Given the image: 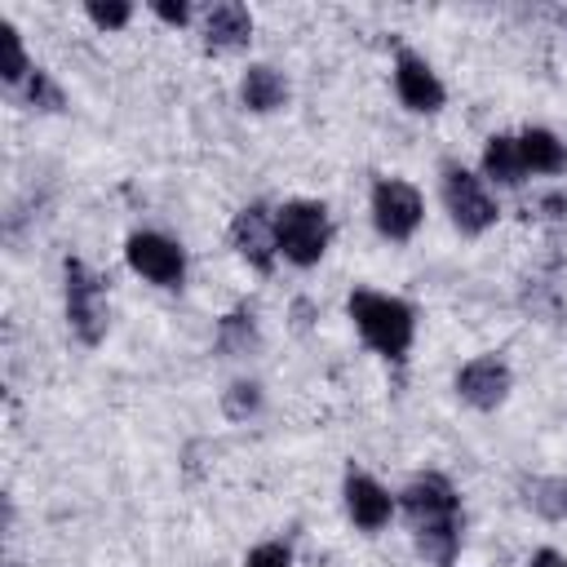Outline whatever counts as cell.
Instances as JSON below:
<instances>
[{
  "label": "cell",
  "mask_w": 567,
  "mask_h": 567,
  "mask_svg": "<svg viewBox=\"0 0 567 567\" xmlns=\"http://www.w3.org/2000/svg\"><path fill=\"white\" fill-rule=\"evenodd\" d=\"M514 377H509V363L501 354H474L470 363H461L456 372V394L461 403H470L474 412H492L505 403Z\"/></svg>",
  "instance_id": "8"
},
{
  "label": "cell",
  "mask_w": 567,
  "mask_h": 567,
  "mask_svg": "<svg viewBox=\"0 0 567 567\" xmlns=\"http://www.w3.org/2000/svg\"><path fill=\"white\" fill-rule=\"evenodd\" d=\"M399 505L412 523L416 554L434 567H452L461 549V496L443 474H416L403 492Z\"/></svg>",
  "instance_id": "1"
},
{
  "label": "cell",
  "mask_w": 567,
  "mask_h": 567,
  "mask_svg": "<svg viewBox=\"0 0 567 567\" xmlns=\"http://www.w3.org/2000/svg\"><path fill=\"white\" fill-rule=\"evenodd\" d=\"M22 93H27V106H35V111H62V106H66L62 89H58V84H53V75H49V71H40V66L27 75Z\"/></svg>",
  "instance_id": "19"
},
{
  "label": "cell",
  "mask_w": 567,
  "mask_h": 567,
  "mask_svg": "<svg viewBox=\"0 0 567 567\" xmlns=\"http://www.w3.org/2000/svg\"><path fill=\"white\" fill-rule=\"evenodd\" d=\"M239 102H244L248 111H257V115L279 111V106L288 102V80H284V71H275V66H266V62H252V66L244 71V80H239Z\"/></svg>",
  "instance_id": "13"
},
{
  "label": "cell",
  "mask_w": 567,
  "mask_h": 567,
  "mask_svg": "<svg viewBox=\"0 0 567 567\" xmlns=\"http://www.w3.org/2000/svg\"><path fill=\"white\" fill-rule=\"evenodd\" d=\"M527 177V164H523V151H518V137L509 133H492L487 146H483V182L487 186H523Z\"/></svg>",
  "instance_id": "14"
},
{
  "label": "cell",
  "mask_w": 567,
  "mask_h": 567,
  "mask_svg": "<svg viewBox=\"0 0 567 567\" xmlns=\"http://www.w3.org/2000/svg\"><path fill=\"white\" fill-rule=\"evenodd\" d=\"M0 35H4V71H0V75H4V84H27V75H31L35 66L27 62V49H22L18 27H13V22H4V31H0Z\"/></svg>",
  "instance_id": "18"
},
{
  "label": "cell",
  "mask_w": 567,
  "mask_h": 567,
  "mask_svg": "<svg viewBox=\"0 0 567 567\" xmlns=\"http://www.w3.org/2000/svg\"><path fill=\"white\" fill-rule=\"evenodd\" d=\"M230 244H235V252H239L248 266L270 270L275 257H279V244H275V213H270L266 204L239 208L235 221H230Z\"/></svg>",
  "instance_id": "10"
},
{
  "label": "cell",
  "mask_w": 567,
  "mask_h": 567,
  "mask_svg": "<svg viewBox=\"0 0 567 567\" xmlns=\"http://www.w3.org/2000/svg\"><path fill=\"white\" fill-rule=\"evenodd\" d=\"M84 13H89V22H93V27L115 31V27H124V22L133 18V4H89Z\"/></svg>",
  "instance_id": "22"
},
{
  "label": "cell",
  "mask_w": 567,
  "mask_h": 567,
  "mask_svg": "<svg viewBox=\"0 0 567 567\" xmlns=\"http://www.w3.org/2000/svg\"><path fill=\"white\" fill-rule=\"evenodd\" d=\"M439 177H443V182H439L443 208H447V217H452V226H456L461 235H483V230L496 226L501 208H496V199H492L483 173H470L465 164H443Z\"/></svg>",
  "instance_id": "5"
},
{
  "label": "cell",
  "mask_w": 567,
  "mask_h": 567,
  "mask_svg": "<svg viewBox=\"0 0 567 567\" xmlns=\"http://www.w3.org/2000/svg\"><path fill=\"white\" fill-rule=\"evenodd\" d=\"M244 567H292V549L284 540H261L244 554Z\"/></svg>",
  "instance_id": "21"
},
{
  "label": "cell",
  "mask_w": 567,
  "mask_h": 567,
  "mask_svg": "<svg viewBox=\"0 0 567 567\" xmlns=\"http://www.w3.org/2000/svg\"><path fill=\"white\" fill-rule=\"evenodd\" d=\"M124 261L155 288H182L186 279V248L159 230H133L124 239Z\"/></svg>",
  "instance_id": "7"
},
{
  "label": "cell",
  "mask_w": 567,
  "mask_h": 567,
  "mask_svg": "<svg viewBox=\"0 0 567 567\" xmlns=\"http://www.w3.org/2000/svg\"><path fill=\"white\" fill-rule=\"evenodd\" d=\"M527 505L540 518H567V478H532L527 483Z\"/></svg>",
  "instance_id": "17"
},
{
  "label": "cell",
  "mask_w": 567,
  "mask_h": 567,
  "mask_svg": "<svg viewBox=\"0 0 567 567\" xmlns=\"http://www.w3.org/2000/svg\"><path fill=\"white\" fill-rule=\"evenodd\" d=\"M275 244H279V257L310 270L319 266V257L328 252L332 244V217L319 199H288L275 208Z\"/></svg>",
  "instance_id": "3"
},
{
  "label": "cell",
  "mask_w": 567,
  "mask_h": 567,
  "mask_svg": "<svg viewBox=\"0 0 567 567\" xmlns=\"http://www.w3.org/2000/svg\"><path fill=\"white\" fill-rule=\"evenodd\" d=\"M518 151H523V164H527V173H545V177H554V173H567V142H563L558 133L540 128V124L518 133Z\"/></svg>",
  "instance_id": "15"
},
{
  "label": "cell",
  "mask_w": 567,
  "mask_h": 567,
  "mask_svg": "<svg viewBox=\"0 0 567 567\" xmlns=\"http://www.w3.org/2000/svg\"><path fill=\"white\" fill-rule=\"evenodd\" d=\"M394 93H399V102H403L408 111H416V115H434V111H443V102H447V89H443L439 71H434L421 53H408V49L394 58Z\"/></svg>",
  "instance_id": "9"
},
{
  "label": "cell",
  "mask_w": 567,
  "mask_h": 567,
  "mask_svg": "<svg viewBox=\"0 0 567 567\" xmlns=\"http://www.w3.org/2000/svg\"><path fill=\"white\" fill-rule=\"evenodd\" d=\"M62 292H66V323H71V332L84 346H97L106 337V328H111L106 279L89 261L66 257V266H62Z\"/></svg>",
  "instance_id": "4"
},
{
  "label": "cell",
  "mask_w": 567,
  "mask_h": 567,
  "mask_svg": "<svg viewBox=\"0 0 567 567\" xmlns=\"http://www.w3.org/2000/svg\"><path fill=\"white\" fill-rule=\"evenodd\" d=\"M221 408L230 421H248L257 408H261V385L257 381H235L226 394H221Z\"/></svg>",
  "instance_id": "20"
},
{
  "label": "cell",
  "mask_w": 567,
  "mask_h": 567,
  "mask_svg": "<svg viewBox=\"0 0 567 567\" xmlns=\"http://www.w3.org/2000/svg\"><path fill=\"white\" fill-rule=\"evenodd\" d=\"M527 567H567V554H558V549H536L532 558H527Z\"/></svg>",
  "instance_id": "24"
},
{
  "label": "cell",
  "mask_w": 567,
  "mask_h": 567,
  "mask_svg": "<svg viewBox=\"0 0 567 567\" xmlns=\"http://www.w3.org/2000/svg\"><path fill=\"white\" fill-rule=\"evenodd\" d=\"M151 9H155V18H164L168 27H186V22H190V4H182V0H177V4H173V0H155Z\"/></svg>",
  "instance_id": "23"
},
{
  "label": "cell",
  "mask_w": 567,
  "mask_h": 567,
  "mask_svg": "<svg viewBox=\"0 0 567 567\" xmlns=\"http://www.w3.org/2000/svg\"><path fill=\"white\" fill-rule=\"evenodd\" d=\"M341 501H346V514L359 532H381L390 518H394V496L363 470H346V483H341Z\"/></svg>",
  "instance_id": "11"
},
{
  "label": "cell",
  "mask_w": 567,
  "mask_h": 567,
  "mask_svg": "<svg viewBox=\"0 0 567 567\" xmlns=\"http://www.w3.org/2000/svg\"><path fill=\"white\" fill-rule=\"evenodd\" d=\"M217 346H221L226 354H248V350L257 346V323H252V310H248V306L230 310V315L217 323Z\"/></svg>",
  "instance_id": "16"
},
{
  "label": "cell",
  "mask_w": 567,
  "mask_h": 567,
  "mask_svg": "<svg viewBox=\"0 0 567 567\" xmlns=\"http://www.w3.org/2000/svg\"><path fill=\"white\" fill-rule=\"evenodd\" d=\"M368 213H372V226L381 239L390 244H403L416 235L421 217H425V199L412 182L403 177H377L372 182V199H368Z\"/></svg>",
  "instance_id": "6"
},
{
  "label": "cell",
  "mask_w": 567,
  "mask_h": 567,
  "mask_svg": "<svg viewBox=\"0 0 567 567\" xmlns=\"http://www.w3.org/2000/svg\"><path fill=\"white\" fill-rule=\"evenodd\" d=\"M346 310H350V319H354V332H359L381 359H403V354L412 350L416 310H412L403 297L359 288V292H350Z\"/></svg>",
  "instance_id": "2"
},
{
  "label": "cell",
  "mask_w": 567,
  "mask_h": 567,
  "mask_svg": "<svg viewBox=\"0 0 567 567\" xmlns=\"http://www.w3.org/2000/svg\"><path fill=\"white\" fill-rule=\"evenodd\" d=\"M252 40V13L235 0H221L204 18V49L208 53H239Z\"/></svg>",
  "instance_id": "12"
}]
</instances>
